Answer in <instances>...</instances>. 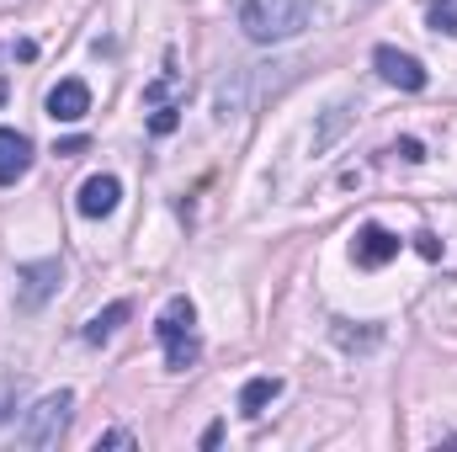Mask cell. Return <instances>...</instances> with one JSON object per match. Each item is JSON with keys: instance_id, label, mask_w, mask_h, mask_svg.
<instances>
[{"instance_id": "obj_10", "label": "cell", "mask_w": 457, "mask_h": 452, "mask_svg": "<svg viewBox=\"0 0 457 452\" xmlns=\"http://www.w3.org/2000/svg\"><path fill=\"white\" fill-rule=\"evenodd\" d=\"M128 314H133V304H128V298H117V304H107V309H102V314H96V320L86 325V340H91V346H107V340L117 336V325H122Z\"/></svg>"}, {"instance_id": "obj_16", "label": "cell", "mask_w": 457, "mask_h": 452, "mask_svg": "<svg viewBox=\"0 0 457 452\" xmlns=\"http://www.w3.org/2000/svg\"><path fill=\"white\" fill-rule=\"evenodd\" d=\"M415 250H420L426 261H436V255H442V239H436V234H420V239H415Z\"/></svg>"}, {"instance_id": "obj_1", "label": "cell", "mask_w": 457, "mask_h": 452, "mask_svg": "<svg viewBox=\"0 0 457 452\" xmlns=\"http://www.w3.org/2000/svg\"><path fill=\"white\" fill-rule=\"evenodd\" d=\"M314 0H239V32L250 43H287L309 27Z\"/></svg>"}, {"instance_id": "obj_3", "label": "cell", "mask_w": 457, "mask_h": 452, "mask_svg": "<svg viewBox=\"0 0 457 452\" xmlns=\"http://www.w3.org/2000/svg\"><path fill=\"white\" fill-rule=\"evenodd\" d=\"M70 415H75V394H70V389L43 394V399L21 415L16 442H21V448H59V437L70 431Z\"/></svg>"}, {"instance_id": "obj_6", "label": "cell", "mask_w": 457, "mask_h": 452, "mask_svg": "<svg viewBox=\"0 0 457 452\" xmlns=\"http://www.w3.org/2000/svg\"><path fill=\"white\" fill-rule=\"evenodd\" d=\"M394 255H399V234H388L383 224H361L356 229V239H351V261H356V266L378 272V266H388Z\"/></svg>"}, {"instance_id": "obj_4", "label": "cell", "mask_w": 457, "mask_h": 452, "mask_svg": "<svg viewBox=\"0 0 457 452\" xmlns=\"http://www.w3.org/2000/svg\"><path fill=\"white\" fill-rule=\"evenodd\" d=\"M64 282V266L59 261H32V266H16V314H37Z\"/></svg>"}, {"instance_id": "obj_19", "label": "cell", "mask_w": 457, "mask_h": 452, "mask_svg": "<svg viewBox=\"0 0 457 452\" xmlns=\"http://www.w3.org/2000/svg\"><path fill=\"white\" fill-rule=\"evenodd\" d=\"M5 415H11V410H5V405H0V421H5Z\"/></svg>"}, {"instance_id": "obj_8", "label": "cell", "mask_w": 457, "mask_h": 452, "mask_svg": "<svg viewBox=\"0 0 457 452\" xmlns=\"http://www.w3.org/2000/svg\"><path fill=\"white\" fill-rule=\"evenodd\" d=\"M86 113H91V86L86 80H59L48 91V117L54 122H80Z\"/></svg>"}, {"instance_id": "obj_9", "label": "cell", "mask_w": 457, "mask_h": 452, "mask_svg": "<svg viewBox=\"0 0 457 452\" xmlns=\"http://www.w3.org/2000/svg\"><path fill=\"white\" fill-rule=\"evenodd\" d=\"M117 197H122V181H117V176H91V181L80 187L75 208H80L86 219H107V213L117 208Z\"/></svg>"}, {"instance_id": "obj_7", "label": "cell", "mask_w": 457, "mask_h": 452, "mask_svg": "<svg viewBox=\"0 0 457 452\" xmlns=\"http://www.w3.org/2000/svg\"><path fill=\"white\" fill-rule=\"evenodd\" d=\"M32 171V138L16 128H0V187H16Z\"/></svg>"}, {"instance_id": "obj_14", "label": "cell", "mask_w": 457, "mask_h": 452, "mask_svg": "<svg viewBox=\"0 0 457 452\" xmlns=\"http://www.w3.org/2000/svg\"><path fill=\"white\" fill-rule=\"evenodd\" d=\"M399 160H410V165H420L426 160V149H420V138H399V149H394Z\"/></svg>"}, {"instance_id": "obj_11", "label": "cell", "mask_w": 457, "mask_h": 452, "mask_svg": "<svg viewBox=\"0 0 457 452\" xmlns=\"http://www.w3.org/2000/svg\"><path fill=\"white\" fill-rule=\"evenodd\" d=\"M277 394H282V378H250V383L239 389V410H245V415H261Z\"/></svg>"}, {"instance_id": "obj_5", "label": "cell", "mask_w": 457, "mask_h": 452, "mask_svg": "<svg viewBox=\"0 0 457 452\" xmlns=\"http://www.w3.org/2000/svg\"><path fill=\"white\" fill-rule=\"evenodd\" d=\"M372 64H378V75L388 80V86H399V91H426V64L415 59V54H399V48H372Z\"/></svg>"}, {"instance_id": "obj_18", "label": "cell", "mask_w": 457, "mask_h": 452, "mask_svg": "<svg viewBox=\"0 0 457 452\" xmlns=\"http://www.w3.org/2000/svg\"><path fill=\"white\" fill-rule=\"evenodd\" d=\"M219 442H224V421H213V426L203 431V448H219Z\"/></svg>"}, {"instance_id": "obj_12", "label": "cell", "mask_w": 457, "mask_h": 452, "mask_svg": "<svg viewBox=\"0 0 457 452\" xmlns=\"http://www.w3.org/2000/svg\"><path fill=\"white\" fill-rule=\"evenodd\" d=\"M426 16H431V27H436V32L457 38V0H426Z\"/></svg>"}, {"instance_id": "obj_15", "label": "cell", "mask_w": 457, "mask_h": 452, "mask_svg": "<svg viewBox=\"0 0 457 452\" xmlns=\"http://www.w3.org/2000/svg\"><path fill=\"white\" fill-rule=\"evenodd\" d=\"M102 448H133V431H102L96 437V452Z\"/></svg>"}, {"instance_id": "obj_17", "label": "cell", "mask_w": 457, "mask_h": 452, "mask_svg": "<svg viewBox=\"0 0 457 452\" xmlns=\"http://www.w3.org/2000/svg\"><path fill=\"white\" fill-rule=\"evenodd\" d=\"M54 155H64V160H75V155H86V138H64Z\"/></svg>"}, {"instance_id": "obj_2", "label": "cell", "mask_w": 457, "mask_h": 452, "mask_svg": "<svg viewBox=\"0 0 457 452\" xmlns=\"http://www.w3.org/2000/svg\"><path fill=\"white\" fill-rule=\"evenodd\" d=\"M197 309H192V298H170L165 309H160V320H154V336L165 346V367L170 372H187L197 356H203V340H197Z\"/></svg>"}, {"instance_id": "obj_13", "label": "cell", "mask_w": 457, "mask_h": 452, "mask_svg": "<svg viewBox=\"0 0 457 452\" xmlns=\"http://www.w3.org/2000/svg\"><path fill=\"white\" fill-rule=\"evenodd\" d=\"M176 122H181V113H176V107H154V117H149V133H160V138H165V133H176Z\"/></svg>"}]
</instances>
